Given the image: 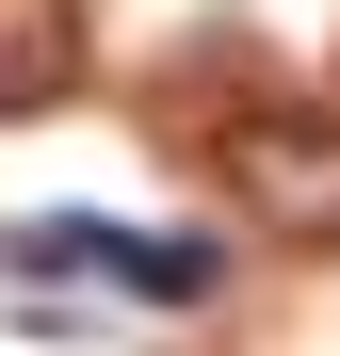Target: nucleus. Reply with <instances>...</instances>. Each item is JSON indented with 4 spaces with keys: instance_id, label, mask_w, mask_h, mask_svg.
I'll use <instances>...</instances> for the list:
<instances>
[{
    "instance_id": "3",
    "label": "nucleus",
    "mask_w": 340,
    "mask_h": 356,
    "mask_svg": "<svg viewBox=\"0 0 340 356\" xmlns=\"http://www.w3.org/2000/svg\"><path fill=\"white\" fill-rule=\"evenodd\" d=\"M130 259H146V227H97V211H33V227H0V275H17V291H49V275L130 291Z\"/></svg>"
},
{
    "instance_id": "4",
    "label": "nucleus",
    "mask_w": 340,
    "mask_h": 356,
    "mask_svg": "<svg viewBox=\"0 0 340 356\" xmlns=\"http://www.w3.org/2000/svg\"><path fill=\"white\" fill-rule=\"evenodd\" d=\"M211 243H195V227H146V259H130V291H146V308H211Z\"/></svg>"
},
{
    "instance_id": "2",
    "label": "nucleus",
    "mask_w": 340,
    "mask_h": 356,
    "mask_svg": "<svg viewBox=\"0 0 340 356\" xmlns=\"http://www.w3.org/2000/svg\"><path fill=\"white\" fill-rule=\"evenodd\" d=\"M81 97V0H0V130Z\"/></svg>"
},
{
    "instance_id": "1",
    "label": "nucleus",
    "mask_w": 340,
    "mask_h": 356,
    "mask_svg": "<svg viewBox=\"0 0 340 356\" xmlns=\"http://www.w3.org/2000/svg\"><path fill=\"white\" fill-rule=\"evenodd\" d=\"M227 195H243L259 243L340 259V113H243L227 130Z\"/></svg>"
}]
</instances>
